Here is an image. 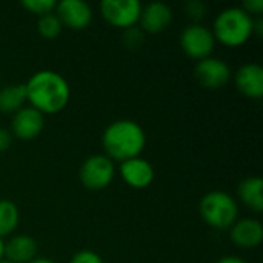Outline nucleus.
Masks as SVG:
<instances>
[{
	"label": "nucleus",
	"mask_w": 263,
	"mask_h": 263,
	"mask_svg": "<svg viewBox=\"0 0 263 263\" xmlns=\"http://www.w3.org/2000/svg\"><path fill=\"white\" fill-rule=\"evenodd\" d=\"M25 102H26L25 83L8 85L0 89V112L14 114L23 108Z\"/></svg>",
	"instance_id": "f3484780"
},
{
	"label": "nucleus",
	"mask_w": 263,
	"mask_h": 263,
	"mask_svg": "<svg viewBox=\"0 0 263 263\" xmlns=\"http://www.w3.org/2000/svg\"><path fill=\"white\" fill-rule=\"evenodd\" d=\"M139 22L143 31L151 34H159L171 25L173 11L168 5L162 2H153L148 3L146 6H142Z\"/></svg>",
	"instance_id": "4468645a"
},
{
	"label": "nucleus",
	"mask_w": 263,
	"mask_h": 263,
	"mask_svg": "<svg viewBox=\"0 0 263 263\" xmlns=\"http://www.w3.org/2000/svg\"><path fill=\"white\" fill-rule=\"evenodd\" d=\"M253 28L254 17H251L240 6H231L217 14L213 35L227 46H242L250 40L251 35H254Z\"/></svg>",
	"instance_id": "7ed1b4c3"
},
{
	"label": "nucleus",
	"mask_w": 263,
	"mask_h": 263,
	"mask_svg": "<svg viewBox=\"0 0 263 263\" xmlns=\"http://www.w3.org/2000/svg\"><path fill=\"white\" fill-rule=\"evenodd\" d=\"M119 171H120V176H122L123 182L128 186L136 188V190L148 188L154 180V168H153V165L148 160L142 159L140 156L122 162Z\"/></svg>",
	"instance_id": "9b49d317"
},
{
	"label": "nucleus",
	"mask_w": 263,
	"mask_h": 263,
	"mask_svg": "<svg viewBox=\"0 0 263 263\" xmlns=\"http://www.w3.org/2000/svg\"><path fill=\"white\" fill-rule=\"evenodd\" d=\"M216 263H245L240 257H237V256H225V257H222V259H219Z\"/></svg>",
	"instance_id": "a878e982"
},
{
	"label": "nucleus",
	"mask_w": 263,
	"mask_h": 263,
	"mask_svg": "<svg viewBox=\"0 0 263 263\" xmlns=\"http://www.w3.org/2000/svg\"><path fill=\"white\" fill-rule=\"evenodd\" d=\"M194 77L206 89H220L231 79V69L225 60L217 57H206L199 60L194 68Z\"/></svg>",
	"instance_id": "6e6552de"
},
{
	"label": "nucleus",
	"mask_w": 263,
	"mask_h": 263,
	"mask_svg": "<svg viewBox=\"0 0 263 263\" xmlns=\"http://www.w3.org/2000/svg\"><path fill=\"white\" fill-rule=\"evenodd\" d=\"M29 263H54L51 259H46V257H35L32 259Z\"/></svg>",
	"instance_id": "bb28decb"
},
{
	"label": "nucleus",
	"mask_w": 263,
	"mask_h": 263,
	"mask_svg": "<svg viewBox=\"0 0 263 263\" xmlns=\"http://www.w3.org/2000/svg\"><path fill=\"white\" fill-rule=\"evenodd\" d=\"M199 211L206 225L216 230H228L239 219L237 202L225 191L206 193L199 203Z\"/></svg>",
	"instance_id": "20e7f679"
},
{
	"label": "nucleus",
	"mask_w": 263,
	"mask_h": 263,
	"mask_svg": "<svg viewBox=\"0 0 263 263\" xmlns=\"http://www.w3.org/2000/svg\"><path fill=\"white\" fill-rule=\"evenodd\" d=\"M230 237L233 243L243 250L256 248L263 240V227L257 219H237L236 223L230 228Z\"/></svg>",
	"instance_id": "f8f14e48"
},
{
	"label": "nucleus",
	"mask_w": 263,
	"mask_h": 263,
	"mask_svg": "<svg viewBox=\"0 0 263 263\" xmlns=\"http://www.w3.org/2000/svg\"><path fill=\"white\" fill-rule=\"evenodd\" d=\"M69 263H103V259L94 251L83 250V251L76 253Z\"/></svg>",
	"instance_id": "5701e85b"
},
{
	"label": "nucleus",
	"mask_w": 263,
	"mask_h": 263,
	"mask_svg": "<svg viewBox=\"0 0 263 263\" xmlns=\"http://www.w3.org/2000/svg\"><path fill=\"white\" fill-rule=\"evenodd\" d=\"M236 88L248 99L263 96V68L257 63H245L234 74Z\"/></svg>",
	"instance_id": "ddd939ff"
},
{
	"label": "nucleus",
	"mask_w": 263,
	"mask_h": 263,
	"mask_svg": "<svg viewBox=\"0 0 263 263\" xmlns=\"http://www.w3.org/2000/svg\"><path fill=\"white\" fill-rule=\"evenodd\" d=\"M123 40H125V45L129 49H137L142 45V42H143V32L140 29H137L136 26L129 28V29H125Z\"/></svg>",
	"instance_id": "412c9836"
},
{
	"label": "nucleus",
	"mask_w": 263,
	"mask_h": 263,
	"mask_svg": "<svg viewBox=\"0 0 263 263\" xmlns=\"http://www.w3.org/2000/svg\"><path fill=\"white\" fill-rule=\"evenodd\" d=\"M102 145L106 157L112 162L117 160L122 163L128 159L140 156L146 145V136L137 122L122 119L106 126L102 136Z\"/></svg>",
	"instance_id": "f03ea898"
},
{
	"label": "nucleus",
	"mask_w": 263,
	"mask_h": 263,
	"mask_svg": "<svg viewBox=\"0 0 263 263\" xmlns=\"http://www.w3.org/2000/svg\"><path fill=\"white\" fill-rule=\"evenodd\" d=\"M114 174H116L114 162L103 154L89 156L82 163L80 171H79L82 185L92 191L106 188L112 182Z\"/></svg>",
	"instance_id": "39448f33"
},
{
	"label": "nucleus",
	"mask_w": 263,
	"mask_h": 263,
	"mask_svg": "<svg viewBox=\"0 0 263 263\" xmlns=\"http://www.w3.org/2000/svg\"><path fill=\"white\" fill-rule=\"evenodd\" d=\"M0 263H12V262H9V260H6V259H2V260H0Z\"/></svg>",
	"instance_id": "c85d7f7f"
},
{
	"label": "nucleus",
	"mask_w": 263,
	"mask_h": 263,
	"mask_svg": "<svg viewBox=\"0 0 263 263\" xmlns=\"http://www.w3.org/2000/svg\"><path fill=\"white\" fill-rule=\"evenodd\" d=\"M11 142H12V134L8 129L0 128V153L8 151L11 146Z\"/></svg>",
	"instance_id": "393cba45"
},
{
	"label": "nucleus",
	"mask_w": 263,
	"mask_h": 263,
	"mask_svg": "<svg viewBox=\"0 0 263 263\" xmlns=\"http://www.w3.org/2000/svg\"><path fill=\"white\" fill-rule=\"evenodd\" d=\"M26 102L29 106L45 114L60 112L69 102V85L66 79L51 69L34 72L25 83Z\"/></svg>",
	"instance_id": "f257e3e1"
},
{
	"label": "nucleus",
	"mask_w": 263,
	"mask_h": 263,
	"mask_svg": "<svg viewBox=\"0 0 263 263\" xmlns=\"http://www.w3.org/2000/svg\"><path fill=\"white\" fill-rule=\"evenodd\" d=\"M22 6L26 11L42 17V15H46V14H52L55 11L57 2L55 0H23Z\"/></svg>",
	"instance_id": "aec40b11"
},
{
	"label": "nucleus",
	"mask_w": 263,
	"mask_h": 263,
	"mask_svg": "<svg viewBox=\"0 0 263 263\" xmlns=\"http://www.w3.org/2000/svg\"><path fill=\"white\" fill-rule=\"evenodd\" d=\"M3 251H5V242H3V239L0 237V260L3 259Z\"/></svg>",
	"instance_id": "cd10ccee"
},
{
	"label": "nucleus",
	"mask_w": 263,
	"mask_h": 263,
	"mask_svg": "<svg viewBox=\"0 0 263 263\" xmlns=\"http://www.w3.org/2000/svg\"><path fill=\"white\" fill-rule=\"evenodd\" d=\"M100 12L114 28L129 29L139 23L142 5L137 0H103L100 3Z\"/></svg>",
	"instance_id": "0eeeda50"
},
{
	"label": "nucleus",
	"mask_w": 263,
	"mask_h": 263,
	"mask_svg": "<svg viewBox=\"0 0 263 263\" xmlns=\"http://www.w3.org/2000/svg\"><path fill=\"white\" fill-rule=\"evenodd\" d=\"M185 11H186V15L191 17L193 20H200L206 14V5L199 2V0H194V2L186 3Z\"/></svg>",
	"instance_id": "4be33fe9"
},
{
	"label": "nucleus",
	"mask_w": 263,
	"mask_h": 263,
	"mask_svg": "<svg viewBox=\"0 0 263 263\" xmlns=\"http://www.w3.org/2000/svg\"><path fill=\"white\" fill-rule=\"evenodd\" d=\"M263 180L260 177H248L240 182L237 188L239 199L245 206L253 210L254 213H260L263 210Z\"/></svg>",
	"instance_id": "dca6fc26"
},
{
	"label": "nucleus",
	"mask_w": 263,
	"mask_h": 263,
	"mask_svg": "<svg viewBox=\"0 0 263 263\" xmlns=\"http://www.w3.org/2000/svg\"><path fill=\"white\" fill-rule=\"evenodd\" d=\"M180 46L188 57L196 60H203L206 57H211L216 46V39L211 29H208L203 25L194 23V25H188L182 31Z\"/></svg>",
	"instance_id": "423d86ee"
},
{
	"label": "nucleus",
	"mask_w": 263,
	"mask_h": 263,
	"mask_svg": "<svg viewBox=\"0 0 263 263\" xmlns=\"http://www.w3.org/2000/svg\"><path fill=\"white\" fill-rule=\"evenodd\" d=\"M251 17L253 15H260L263 11V0H247L242 6Z\"/></svg>",
	"instance_id": "b1692460"
},
{
	"label": "nucleus",
	"mask_w": 263,
	"mask_h": 263,
	"mask_svg": "<svg viewBox=\"0 0 263 263\" xmlns=\"http://www.w3.org/2000/svg\"><path fill=\"white\" fill-rule=\"evenodd\" d=\"M62 28L63 26H62L59 17L54 12L52 14L42 15L37 20V31H39V34L43 39H48V40L57 39L60 35V32H62Z\"/></svg>",
	"instance_id": "6ab92c4d"
},
{
	"label": "nucleus",
	"mask_w": 263,
	"mask_h": 263,
	"mask_svg": "<svg viewBox=\"0 0 263 263\" xmlns=\"http://www.w3.org/2000/svg\"><path fill=\"white\" fill-rule=\"evenodd\" d=\"M18 208L11 200H0V237H6L18 227Z\"/></svg>",
	"instance_id": "a211bd4d"
},
{
	"label": "nucleus",
	"mask_w": 263,
	"mask_h": 263,
	"mask_svg": "<svg viewBox=\"0 0 263 263\" xmlns=\"http://www.w3.org/2000/svg\"><path fill=\"white\" fill-rule=\"evenodd\" d=\"M37 243L29 236H12L5 243L3 259L12 263H29L35 259Z\"/></svg>",
	"instance_id": "2eb2a0df"
},
{
	"label": "nucleus",
	"mask_w": 263,
	"mask_h": 263,
	"mask_svg": "<svg viewBox=\"0 0 263 263\" xmlns=\"http://www.w3.org/2000/svg\"><path fill=\"white\" fill-rule=\"evenodd\" d=\"M45 128V116L32 106H23L12 116L11 134L20 140L35 139Z\"/></svg>",
	"instance_id": "9d476101"
},
{
	"label": "nucleus",
	"mask_w": 263,
	"mask_h": 263,
	"mask_svg": "<svg viewBox=\"0 0 263 263\" xmlns=\"http://www.w3.org/2000/svg\"><path fill=\"white\" fill-rule=\"evenodd\" d=\"M55 15L62 26L79 31L91 23L92 8L83 0H62L55 6Z\"/></svg>",
	"instance_id": "1a4fd4ad"
}]
</instances>
